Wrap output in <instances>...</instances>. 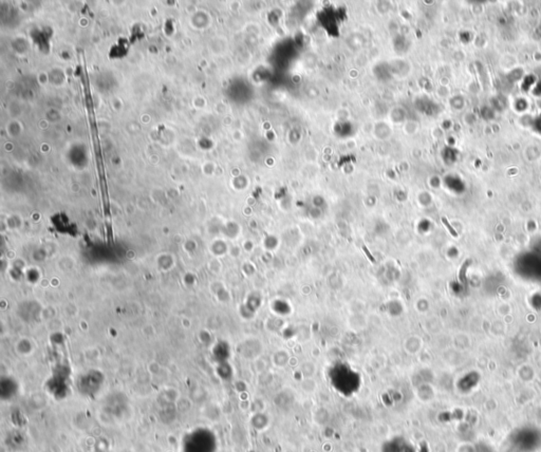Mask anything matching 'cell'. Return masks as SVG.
I'll return each mask as SVG.
<instances>
[{
    "label": "cell",
    "mask_w": 541,
    "mask_h": 452,
    "mask_svg": "<svg viewBox=\"0 0 541 452\" xmlns=\"http://www.w3.org/2000/svg\"><path fill=\"white\" fill-rule=\"evenodd\" d=\"M363 251H365V254H366L367 257H368L369 260H370L372 263H375V259H374V257L370 254V251H368V249H367L365 245H363Z\"/></svg>",
    "instance_id": "1"
},
{
    "label": "cell",
    "mask_w": 541,
    "mask_h": 452,
    "mask_svg": "<svg viewBox=\"0 0 541 452\" xmlns=\"http://www.w3.org/2000/svg\"><path fill=\"white\" fill-rule=\"evenodd\" d=\"M442 221H443V223H444V224H445V225H446V226H447V228H448V230H449V231H450V233H452V234H454V236H456V232H455V231H454V230H453V227H452V226H450V225H449V223H448V222H447V220H446V219H445V218H443V219H442Z\"/></svg>",
    "instance_id": "2"
}]
</instances>
